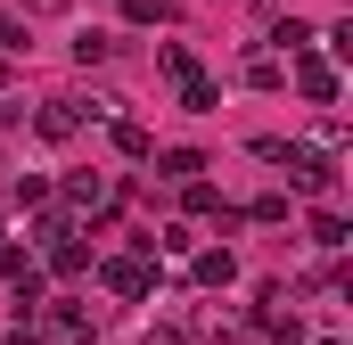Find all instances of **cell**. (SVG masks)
<instances>
[{
	"label": "cell",
	"mask_w": 353,
	"mask_h": 345,
	"mask_svg": "<svg viewBox=\"0 0 353 345\" xmlns=\"http://www.w3.org/2000/svg\"><path fill=\"white\" fill-rule=\"evenodd\" d=\"M25 8H41V17H58V8H66V0H25Z\"/></svg>",
	"instance_id": "cell-3"
},
{
	"label": "cell",
	"mask_w": 353,
	"mask_h": 345,
	"mask_svg": "<svg viewBox=\"0 0 353 345\" xmlns=\"http://www.w3.org/2000/svg\"><path fill=\"white\" fill-rule=\"evenodd\" d=\"M148 345H181V337H173V329H148Z\"/></svg>",
	"instance_id": "cell-4"
},
{
	"label": "cell",
	"mask_w": 353,
	"mask_h": 345,
	"mask_svg": "<svg viewBox=\"0 0 353 345\" xmlns=\"http://www.w3.org/2000/svg\"><path fill=\"white\" fill-rule=\"evenodd\" d=\"M197 279H205V288H230V279H239V263H230V255H205V263H197Z\"/></svg>",
	"instance_id": "cell-1"
},
{
	"label": "cell",
	"mask_w": 353,
	"mask_h": 345,
	"mask_svg": "<svg viewBox=\"0 0 353 345\" xmlns=\"http://www.w3.org/2000/svg\"><path fill=\"white\" fill-rule=\"evenodd\" d=\"M107 279H115L123 296H140V288H148V271H140V263H107Z\"/></svg>",
	"instance_id": "cell-2"
}]
</instances>
